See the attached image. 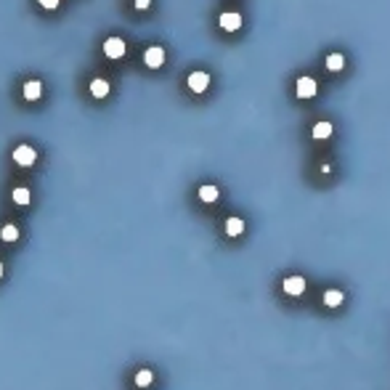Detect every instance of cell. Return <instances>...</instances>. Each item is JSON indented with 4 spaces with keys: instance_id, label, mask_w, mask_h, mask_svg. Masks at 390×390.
<instances>
[{
    "instance_id": "obj_5",
    "label": "cell",
    "mask_w": 390,
    "mask_h": 390,
    "mask_svg": "<svg viewBox=\"0 0 390 390\" xmlns=\"http://www.w3.org/2000/svg\"><path fill=\"white\" fill-rule=\"evenodd\" d=\"M207 85H210V75L207 72H191L188 75V88H191L194 93L207 90Z\"/></svg>"
},
{
    "instance_id": "obj_7",
    "label": "cell",
    "mask_w": 390,
    "mask_h": 390,
    "mask_svg": "<svg viewBox=\"0 0 390 390\" xmlns=\"http://www.w3.org/2000/svg\"><path fill=\"white\" fill-rule=\"evenodd\" d=\"M284 292L287 295H303L305 292V279L303 276H289V279H284Z\"/></svg>"
},
{
    "instance_id": "obj_3",
    "label": "cell",
    "mask_w": 390,
    "mask_h": 390,
    "mask_svg": "<svg viewBox=\"0 0 390 390\" xmlns=\"http://www.w3.org/2000/svg\"><path fill=\"white\" fill-rule=\"evenodd\" d=\"M104 53L109 56V58H122L125 56V43L122 38H109L104 43Z\"/></svg>"
},
{
    "instance_id": "obj_8",
    "label": "cell",
    "mask_w": 390,
    "mask_h": 390,
    "mask_svg": "<svg viewBox=\"0 0 390 390\" xmlns=\"http://www.w3.org/2000/svg\"><path fill=\"white\" fill-rule=\"evenodd\" d=\"M324 64H327L329 72H340V69L345 67V56H342V53H329Z\"/></svg>"
},
{
    "instance_id": "obj_10",
    "label": "cell",
    "mask_w": 390,
    "mask_h": 390,
    "mask_svg": "<svg viewBox=\"0 0 390 390\" xmlns=\"http://www.w3.org/2000/svg\"><path fill=\"white\" fill-rule=\"evenodd\" d=\"M244 231V220L242 218H229L226 220V234L229 236H239Z\"/></svg>"
},
{
    "instance_id": "obj_4",
    "label": "cell",
    "mask_w": 390,
    "mask_h": 390,
    "mask_svg": "<svg viewBox=\"0 0 390 390\" xmlns=\"http://www.w3.org/2000/svg\"><path fill=\"white\" fill-rule=\"evenodd\" d=\"M218 24H220V29H226V32H236L242 27V16L234 14V11H229V14H220Z\"/></svg>"
},
{
    "instance_id": "obj_13",
    "label": "cell",
    "mask_w": 390,
    "mask_h": 390,
    "mask_svg": "<svg viewBox=\"0 0 390 390\" xmlns=\"http://www.w3.org/2000/svg\"><path fill=\"white\" fill-rule=\"evenodd\" d=\"M0 239L3 242H16L19 239V229L14 226V223H6V226L0 229Z\"/></svg>"
},
{
    "instance_id": "obj_16",
    "label": "cell",
    "mask_w": 390,
    "mask_h": 390,
    "mask_svg": "<svg viewBox=\"0 0 390 390\" xmlns=\"http://www.w3.org/2000/svg\"><path fill=\"white\" fill-rule=\"evenodd\" d=\"M151 382H154V374H151L149 369H141V372L136 374V385H138V387H149Z\"/></svg>"
},
{
    "instance_id": "obj_12",
    "label": "cell",
    "mask_w": 390,
    "mask_h": 390,
    "mask_svg": "<svg viewBox=\"0 0 390 390\" xmlns=\"http://www.w3.org/2000/svg\"><path fill=\"white\" fill-rule=\"evenodd\" d=\"M340 303H342V292L340 289H327L324 292V305H329V308H337Z\"/></svg>"
},
{
    "instance_id": "obj_6",
    "label": "cell",
    "mask_w": 390,
    "mask_h": 390,
    "mask_svg": "<svg viewBox=\"0 0 390 390\" xmlns=\"http://www.w3.org/2000/svg\"><path fill=\"white\" fill-rule=\"evenodd\" d=\"M144 61H146V67H151V69L162 67V61H165V51L159 48V45H154V48H149V51H146Z\"/></svg>"
},
{
    "instance_id": "obj_1",
    "label": "cell",
    "mask_w": 390,
    "mask_h": 390,
    "mask_svg": "<svg viewBox=\"0 0 390 390\" xmlns=\"http://www.w3.org/2000/svg\"><path fill=\"white\" fill-rule=\"evenodd\" d=\"M35 159H38V151H35L32 146H16L14 149V162L19 165V168H29V165H35Z\"/></svg>"
},
{
    "instance_id": "obj_14",
    "label": "cell",
    "mask_w": 390,
    "mask_h": 390,
    "mask_svg": "<svg viewBox=\"0 0 390 390\" xmlns=\"http://www.w3.org/2000/svg\"><path fill=\"white\" fill-rule=\"evenodd\" d=\"M220 194H218V186H202L199 188V199H202V202H215Z\"/></svg>"
},
{
    "instance_id": "obj_19",
    "label": "cell",
    "mask_w": 390,
    "mask_h": 390,
    "mask_svg": "<svg viewBox=\"0 0 390 390\" xmlns=\"http://www.w3.org/2000/svg\"><path fill=\"white\" fill-rule=\"evenodd\" d=\"M149 3H151V0H136V8L144 11V8H149Z\"/></svg>"
},
{
    "instance_id": "obj_9",
    "label": "cell",
    "mask_w": 390,
    "mask_h": 390,
    "mask_svg": "<svg viewBox=\"0 0 390 390\" xmlns=\"http://www.w3.org/2000/svg\"><path fill=\"white\" fill-rule=\"evenodd\" d=\"M40 93H43V85H40L38 80H29L27 85H24V99H29V101L40 99Z\"/></svg>"
},
{
    "instance_id": "obj_2",
    "label": "cell",
    "mask_w": 390,
    "mask_h": 390,
    "mask_svg": "<svg viewBox=\"0 0 390 390\" xmlns=\"http://www.w3.org/2000/svg\"><path fill=\"white\" fill-rule=\"evenodd\" d=\"M295 93H298V99H313L318 88H316V80L311 77H300L298 80V88H295Z\"/></svg>"
},
{
    "instance_id": "obj_18",
    "label": "cell",
    "mask_w": 390,
    "mask_h": 390,
    "mask_svg": "<svg viewBox=\"0 0 390 390\" xmlns=\"http://www.w3.org/2000/svg\"><path fill=\"white\" fill-rule=\"evenodd\" d=\"M40 6H43V8H56L58 0H40Z\"/></svg>"
},
{
    "instance_id": "obj_15",
    "label": "cell",
    "mask_w": 390,
    "mask_h": 390,
    "mask_svg": "<svg viewBox=\"0 0 390 390\" xmlns=\"http://www.w3.org/2000/svg\"><path fill=\"white\" fill-rule=\"evenodd\" d=\"M332 136V122H316V127H313V138H329Z\"/></svg>"
},
{
    "instance_id": "obj_11",
    "label": "cell",
    "mask_w": 390,
    "mask_h": 390,
    "mask_svg": "<svg viewBox=\"0 0 390 390\" xmlns=\"http://www.w3.org/2000/svg\"><path fill=\"white\" fill-rule=\"evenodd\" d=\"M90 93H93L96 99H104L106 93H109V82H106V80H93V82H90Z\"/></svg>"
},
{
    "instance_id": "obj_17",
    "label": "cell",
    "mask_w": 390,
    "mask_h": 390,
    "mask_svg": "<svg viewBox=\"0 0 390 390\" xmlns=\"http://www.w3.org/2000/svg\"><path fill=\"white\" fill-rule=\"evenodd\" d=\"M14 202L16 205H29V188H24V186L14 188Z\"/></svg>"
},
{
    "instance_id": "obj_20",
    "label": "cell",
    "mask_w": 390,
    "mask_h": 390,
    "mask_svg": "<svg viewBox=\"0 0 390 390\" xmlns=\"http://www.w3.org/2000/svg\"><path fill=\"white\" fill-rule=\"evenodd\" d=\"M0 279H3V263H0Z\"/></svg>"
}]
</instances>
